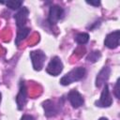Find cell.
Masks as SVG:
<instances>
[{"label":"cell","instance_id":"obj_9","mask_svg":"<svg viewBox=\"0 0 120 120\" xmlns=\"http://www.w3.org/2000/svg\"><path fill=\"white\" fill-rule=\"evenodd\" d=\"M68 98L73 108H79L84 102L83 98L77 90H71L68 95Z\"/></svg>","mask_w":120,"mask_h":120},{"label":"cell","instance_id":"obj_13","mask_svg":"<svg viewBox=\"0 0 120 120\" xmlns=\"http://www.w3.org/2000/svg\"><path fill=\"white\" fill-rule=\"evenodd\" d=\"M75 40L78 44H85L89 40V35L86 33H79L75 37Z\"/></svg>","mask_w":120,"mask_h":120},{"label":"cell","instance_id":"obj_10","mask_svg":"<svg viewBox=\"0 0 120 120\" xmlns=\"http://www.w3.org/2000/svg\"><path fill=\"white\" fill-rule=\"evenodd\" d=\"M110 73H111V68L109 67H104L98 72V74L97 76V79H96V86L100 87L102 84H104L107 82V80L109 79Z\"/></svg>","mask_w":120,"mask_h":120},{"label":"cell","instance_id":"obj_7","mask_svg":"<svg viewBox=\"0 0 120 120\" xmlns=\"http://www.w3.org/2000/svg\"><path fill=\"white\" fill-rule=\"evenodd\" d=\"M28 14H29V10L27 8L22 7L21 8L18 12L14 15V19L16 21V24L18 26V28H22L25 25V22L27 21L28 18Z\"/></svg>","mask_w":120,"mask_h":120},{"label":"cell","instance_id":"obj_11","mask_svg":"<svg viewBox=\"0 0 120 120\" xmlns=\"http://www.w3.org/2000/svg\"><path fill=\"white\" fill-rule=\"evenodd\" d=\"M42 106H43L44 111H45V115L48 117L54 116L58 113V109H57L56 105H54V102L50 100V99L44 101L42 103Z\"/></svg>","mask_w":120,"mask_h":120},{"label":"cell","instance_id":"obj_17","mask_svg":"<svg viewBox=\"0 0 120 120\" xmlns=\"http://www.w3.org/2000/svg\"><path fill=\"white\" fill-rule=\"evenodd\" d=\"M21 120H35V119L30 114H24V115H22V117L21 118Z\"/></svg>","mask_w":120,"mask_h":120},{"label":"cell","instance_id":"obj_1","mask_svg":"<svg viewBox=\"0 0 120 120\" xmlns=\"http://www.w3.org/2000/svg\"><path fill=\"white\" fill-rule=\"evenodd\" d=\"M85 73H86V71H85L84 68H82V67L75 68L61 78L60 83L62 85H68V84L72 83L73 82L80 81L81 79H82L84 77Z\"/></svg>","mask_w":120,"mask_h":120},{"label":"cell","instance_id":"obj_16","mask_svg":"<svg viewBox=\"0 0 120 120\" xmlns=\"http://www.w3.org/2000/svg\"><path fill=\"white\" fill-rule=\"evenodd\" d=\"M119 83H120V79H118L116 81L115 83V87H114V95L117 98H120V94H119Z\"/></svg>","mask_w":120,"mask_h":120},{"label":"cell","instance_id":"obj_12","mask_svg":"<svg viewBox=\"0 0 120 120\" xmlns=\"http://www.w3.org/2000/svg\"><path fill=\"white\" fill-rule=\"evenodd\" d=\"M29 33H30V29H29L28 27L18 28L17 36H16V38H15V44L18 45L22 40H23V39L28 36Z\"/></svg>","mask_w":120,"mask_h":120},{"label":"cell","instance_id":"obj_15","mask_svg":"<svg viewBox=\"0 0 120 120\" xmlns=\"http://www.w3.org/2000/svg\"><path fill=\"white\" fill-rule=\"evenodd\" d=\"M100 58V52L98 51H94L92 52H90L88 55H87V61L89 62H97L98 59Z\"/></svg>","mask_w":120,"mask_h":120},{"label":"cell","instance_id":"obj_20","mask_svg":"<svg viewBox=\"0 0 120 120\" xmlns=\"http://www.w3.org/2000/svg\"><path fill=\"white\" fill-rule=\"evenodd\" d=\"M0 101H1V93H0Z\"/></svg>","mask_w":120,"mask_h":120},{"label":"cell","instance_id":"obj_18","mask_svg":"<svg viewBox=\"0 0 120 120\" xmlns=\"http://www.w3.org/2000/svg\"><path fill=\"white\" fill-rule=\"evenodd\" d=\"M86 3L89 4V5H93V6H95V7H98V6H99V4H100L99 1H86Z\"/></svg>","mask_w":120,"mask_h":120},{"label":"cell","instance_id":"obj_8","mask_svg":"<svg viewBox=\"0 0 120 120\" xmlns=\"http://www.w3.org/2000/svg\"><path fill=\"white\" fill-rule=\"evenodd\" d=\"M27 100V91H26V86L24 82H21L20 83V91L17 95L16 98V101H17V105H18V109L22 110Z\"/></svg>","mask_w":120,"mask_h":120},{"label":"cell","instance_id":"obj_3","mask_svg":"<svg viewBox=\"0 0 120 120\" xmlns=\"http://www.w3.org/2000/svg\"><path fill=\"white\" fill-rule=\"evenodd\" d=\"M63 68H64L63 67V63L60 60V58L57 57V56H54L49 62V64H48V66L46 68V71L50 75L57 76L62 72Z\"/></svg>","mask_w":120,"mask_h":120},{"label":"cell","instance_id":"obj_2","mask_svg":"<svg viewBox=\"0 0 120 120\" xmlns=\"http://www.w3.org/2000/svg\"><path fill=\"white\" fill-rule=\"evenodd\" d=\"M30 57L32 60L33 68L35 70H41L44 65V61L46 59V55L42 51L37 50V51H32L30 52Z\"/></svg>","mask_w":120,"mask_h":120},{"label":"cell","instance_id":"obj_14","mask_svg":"<svg viewBox=\"0 0 120 120\" xmlns=\"http://www.w3.org/2000/svg\"><path fill=\"white\" fill-rule=\"evenodd\" d=\"M7 5L8 8H11V9H18V8H21L22 5V1H17V0H10V1H8L5 3Z\"/></svg>","mask_w":120,"mask_h":120},{"label":"cell","instance_id":"obj_5","mask_svg":"<svg viewBox=\"0 0 120 120\" xmlns=\"http://www.w3.org/2000/svg\"><path fill=\"white\" fill-rule=\"evenodd\" d=\"M112 103V98L110 95V90H109V87L107 84L104 85V88L101 92V95H100V98L96 101V105L98 106V107H103V108H107V107H110Z\"/></svg>","mask_w":120,"mask_h":120},{"label":"cell","instance_id":"obj_6","mask_svg":"<svg viewBox=\"0 0 120 120\" xmlns=\"http://www.w3.org/2000/svg\"><path fill=\"white\" fill-rule=\"evenodd\" d=\"M119 38H120V31L119 30L113 31L106 37L104 40V44L109 49H115L119 45Z\"/></svg>","mask_w":120,"mask_h":120},{"label":"cell","instance_id":"obj_4","mask_svg":"<svg viewBox=\"0 0 120 120\" xmlns=\"http://www.w3.org/2000/svg\"><path fill=\"white\" fill-rule=\"evenodd\" d=\"M64 15V10L60 6L54 5L52 6L49 11V16H48V22L52 25V24H56L58 22L59 20L62 19Z\"/></svg>","mask_w":120,"mask_h":120},{"label":"cell","instance_id":"obj_19","mask_svg":"<svg viewBox=\"0 0 120 120\" xmlns=\"http://www.w3.org/2000/svg\"><path fill=\"white\" fill-rule=\"evenodd\" d=\"M98 120H108V119H107L106 117H100V118H99Z\"/></svg>","mask_w":120,"mask_h":120}]
</instances>
